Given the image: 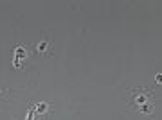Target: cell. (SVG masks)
<instances>
[{
  "label": "cell",
  "mask_w": 162,
  "mask_h": 120,
  "mask_svg": "<svg viewBox=\"0 0 162 120\" xmlns=\"http://www.w3.org/2000/svg\"><path fill=\"white\" fill-rule=\"evenodd\" d=\"M47 48H49V43H47V41H40V43L36 45V50L41 52V54H43V52H47Z\"/></svg>",
  "instance_id": "1"
},
{
  "label": "cell",
  "mask_w": 162,
  "mask_h": 120,
  "mask_svg": "<svg viewBox=\"0 0 162 120\" xmlns=\"http://www.w3.org/2000/svg\"><path fill=\"white\" fill-rule=\"evenodd\" d=\"M45 109H47V104H38V108H34L36 113H43Z\"/></svg>",
  "instance_id": "2"
},
{
  "label": "cell",
  "mask_w": 162,
  "mask_h": 120,
  "mask_svg": "<svg viewBox=\"0 0 162 120\" xmlns=\"http://www.w3.org/2000/svg\"><path fill=\"white\" fill-rule=\"evenodd\" d=\"M135 102H137V104H139V106H142V104H146V97H137V100H135Z\"/></svg>",
  "instance_id": "3"
}]
</instances>
